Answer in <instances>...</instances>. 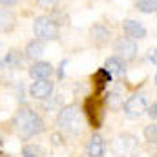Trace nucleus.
Wrapping results in <instances>:
<instances>
[{"instance_id":"23","label":"nucleus","mask_w":157,"mask_h":157,"mask_svg":"<svg viewBox=\"0 0 157 157\" xmlns=\"http://www.w3.org/2000/svg\"><path fill=\"white\" fill-rule=\"evenodd\" d=\"M146 115L152 119V121H157V101H155V102H152V104L148 106V112H146Z\"/></svg>"},{"instance_id":"2","label":"nucleus","mask_w":157,"mask_h":157,"mask_svg":"<svg viewBox=\"0 0 157 157\" xmlns=\"http://www.w3.org/2000/svg\"><path fill=\"white\" fill-rule=\"evenodd\" d=\"M57 128L60 133L70 137H78L84 130V115L77 104H66L59 110L57 115Z\"/></svg>"},{"instance_id":"11","label":"nucleus","mask_w":157,"mask_h":157,"mask_svg":"<svg viewBox=\"0 0 157 157\" xmlns=\"http://www.w3.org/2000/svg\"><path fill=\"white\" fill-rule=\"evenodd\" d=\"M86 155L88 157H104L106 155V141L101 133H93L86 144Z\"/></svg>"},{"instance_id":"16","label":"nucleus","mask_w":157,"mask_h":157,"mask_svg":"<svg viewBox=\"0 0 157 157\" xmlns=\"http://www.w3.org/2000/svg\"><path fill=\"white\" fill-rule=\"evenodd\" d=\"M90 35H91V39H93V42L97 46H104V44H108L110 39H112V31L104 24H93L90 28Z\"/></svg>"},{"instance_id":"4","label":"nucleus","mask_w":157,"mask_h":157,"mask_svg":"<svg viewBox=\"0 0 157 157\" xmlns=\"http://www.w3.org/2000/svg\"><path fill=\"white\" fill-rule=\"evenodd\" d=\"M106 104H104V99H99V95H90L84 99V104H82V113L88 121V124L93 128V130H99L102 124H104V117H106V112H104Z\"/></svg>"},{"instance_id":"17","label":"nucleus","mask_w":157,"mask_h":157,"mask_svg":"<svg viewBox=\"0 0 157 157\" xmlns=\"http://www.w3.org/2000/svg\"><path fill=\"white\" fill-rule=\"evenodd\" d=\"M104 104H106L110 110H113V112L121 110V108L124 106V95H122V90H121V88H112V90L104 95Z\"/></svg>"},{"instance_id":"31","label":"nucleus","mask_w":157,"mask_h":157,"mask_svg":"<svg viewBox=\"0 0 157 157\" xmlns=\"http://www.w3.org/2000/svg\"><path fill=\"white\" fill-rule=\"evenodd\" d=\"M4 157H15V155H4Z\"/></svg>"},{"instance_id":"1","label":"nucleus","mask_w":157,"mask_h":157,"mask_svg":"<svg viewBox=\"0 0 157 157\" xmlns=\"http://www.w3.org/2000/svg\"><path fill=\"white\" fill-rule=\"evenodd\" d=\"M13 128L15 133L20 137V141H29L44 132V121L35 110L29 106H20L17 113L13 115Z\"/></svg>"},{"instance_id":"8","label":"nucleus","mask_w":157,"mask_h":157,"mask_svg":"<svg viewBox=\"0 0 157 157\" xmlns=\"http://www.w3.org/2000/svg\"><path fill=\"white\" fill-rule=\"evenodd\" d=\"M28 91H29V97H33L37 101L51 99L53 91H55V82L51 78H39V80H35V82L29 84Z\"/></svg>"},{"instance_id":"10","label":"nucleus","mask_w":157,"mask_h":157,"mask_svg":"<svg viewBox=\"0 0 157 157\" xmlns=\"http://www.w3.org/2000/svg\"><path fill=\"white\" fill-rule=\"evenodd\" d=\"M122 31H124V35L126 37H130V39H144L146 35H148V31H146V28L143 26V22H139V20H133V18H126L124 22H122Z\"/></svg>"},{"instance_id":"5","label":"nucleus","mask_w":157,"mask_h":157,"mask_svg":"<svg viewBox=\"0 0 157 157\" xmlns=\"http://www.w3.org/2000/svg\"><path fill=\"white\" fill-rule=\"evenodd\" d=\"M33 33L40 40H59L60 39V22L51 15H40L33 20Z\"/></svg>"},{"instance_id":"12","label":"nucleus","mask_w":157,"mask_h":157,"mask_svg":"<svg viewBox=\"0 0 157 157\" xmlns=\"http://www.w3.org/2000/svg\"><path fill=\"white\" fill-rule=\"evenodd\" d=\"M112 80H113V77H112V73H110L106 68H99V70L91 75V84H93L95 93H97V95L104 93L106 88H108V84H110Z\"/></svg>"},{"instance_id":"18","label":"nucleus","mask_w":157,"mask_h":157,"mask_svg":"<svg viewBox=\"0 0 157 157\" xmlns=\"http://www.w3.org/2000/svg\"><path fill=\"white\" fill-rule=\"evenodd\" d=\"M15 26H17V17L7 7H0V33H11Z\"/></svg>"},{"instance_id":"9","label":"nucleus","mask_w":157,"mask_h":157,"mask_svg":"<svg viewBox=\"0 0 157 157\" xmlns=\"http://www.w3.org/2000/svg\"><path fill=\"white\" fill-rule=\"evenodd\" d=\"M53 71H55L53 64H51V62H46V60H35V62L29 66V70H28L29 77L33 78V80H39V78H51Z\"/></svg>"},{"instance_id":"24","label":"nucleus","mask_w":157,"mask_h":157,"mask_svg":"<svg viewBox=\"0 0 157 157\" xmlns=\"http://www.w3.org/2000/svg\"><path fill=\"white\" fill-rule=\"evenodd\" d=\"M148 60H150L152 64H155V66H157V48L148 49Z\"/></svg>"},{"instance_id":"21","label":"nucleus","mask_w":157,"mask_h":157,"mask_svg":"<svg viewBox=\"0 0 157 157\" xmlns=\"http://www.w3.org/2000/svg\"><path fill=\"white\" fill-rule=\"evenodd\" d=\"M143 135H144V139L148 143H157V121H154V122H150V124L144 126Z\"/></svg>"},{"instance_id":"30","label":"nucleus","mask_w":157,"mask_h":157,"mask_svg":"<svg viewBox=\"0 0 157 157\" xmlns=\"http://www.w3.org/2000/svg\"><path fill=\"white\" fill-rule=\"evenodd\" d=\"M154 82H155V86H157V71H155V77H154Z\"/></svg>"},{"instance_id":"25","label":"nucleus","mask_w":157,"mask_h":157,"mask_svg":"<svg viewBox=\"0 0 157 157\" xmlns=\"http://www.w3.org/2000/svg\"><path fill=\"white\" fill-rule=\"evenodd\" d=\"M62 135H64V133H53V135H51L53 146H60V144H62Z\"/></svg>"},{"instance_id":"26","label":"nucleus","mask_w":157,"mask_h":157,"mask_svg":"<svg viewBox=\"0 0 157 157\" xmlns=\"http://www.w3.org/2000/svg\"><path fill=\"white\" fill-rule=\"evenodd\" d=\"M17 99H18V102H20V104L24 102V86H22V82L18 84V90H17Z\"/></svg>"},{"instance_id":"29","label":"nucleus","mask_w":157,"mask_h":157,"mask_svg":"<svg viewBox=\"0 0 157 157\" xmlns=\"http://www.w3.org/2000/svg\"><path fill=\"white\" fill-rule=\"evenodd\" d=\"M4 68V55H2V44H0V70Z\"/></svg>"},{"instance_id":"19","label":"nucleus","mask_w":157,"mask_h":157,"mask_svg":"<svg viewBox=\"0 0 157 157\" xmlns=\"http://www.w3.org/2000/svg\"><path fill=\"white\" fill-rule=\"evenodd\" d=\"M133 6L137 11H141L144 15H150V13L157 11V0H135Z\"/></svg>"},{"instance_id":"27","label":"nucleus","mask_w":157,"mask_h":157,"mask_svg":"<svg viewBox=\"0 0 157 157\" xmlns=\"http://www.w3.org/2000/svg\"><path fill=\"white\" fill-rule=\"evenodd\" d=\"M20 0H0V6L2 7H13V6H17Z\"/></svg>"},{"instance_id":"3","label":"nucleus","mask_w":157,"mask_h":157,"mask_svg":"<svg viewBox=\"0 0 157 157\" xmlns=\"http://www.w3.org/2000/svg\"><path fill=\"white\" fill-rule=\"evenodd\" d=\"M110 150L113 157H139V139L132 132H121L112 139Z\"/></svg>"},{"instance_id":"15","label":"nucleus","mask_w":157,"mask_h":157,"mask_svg":"<svg viewBox=\"0 0 157 157\" xmlns=\"http://www.w3.org/2000/svg\"><path fill=\"white\" fill-rule=\"evenodd\" d=\"M44 51H46V42L40 40V39H33L26 44L24 55H26V59H29V60H39L40 57L44 55Z\"/></svg>"},{"instance_id":"28","label":"nucleus","mask_w":157,"mask_h":157,"mask_svg":"<svg viewBox=\"0 0 157 157\" xmlns=\"http://www.w3.org/2000/svg\"><path fill=\"white\" fill-rule=\"evenodd\" d=\"M66 64H68V60H62L60 62V66H59V78H64V68H66Z\"/></svg>"},{"instance_id":"22","label":"nucleus","mask_w":157,"mask_h":157,"mask_svg":"<svg viewBox=\"0 0 157 157\" xmlns=\"http://www.w3.org/2000/svg\"><path fill=\"white\" fill-rule=\"evenodd\" d=\"M37 6L40 9H55L59 6V0H37Z\"/></svg>"},{"instance_id":"13","label":"nucleus","mask_w":157,"mask_h":157,"mask_svg":"<svg viewBox=\"0 0 157 157\" xmlns=\"http://www.w3.org/2000/svg\"><path fill=\"white\" fill-rule=\"evenodd\" d=\"M104 68L112 73L113 78H122L126 75V60H122L117 55H112L104 60Z\"/></svg>"},{"instance_id":"7","label":"nucleus","mask_w":157,"mask_h":157,"mask_svg":"<svg viewBox=\"0 0 157 157\" xmlns=\"http://www.w3.org/2000/svg\"><path fill=\"white\" fill-rule=\"evenodd\" d=\"M113 53L121 57L122 60L130 62L137 57L139 53V48H137V42L130 37H119L115 42H113Z\"/></svg>"},{"instance_id":"6","label":"nucleus","mask_w":157,"mask_h":157,"mask_svg":"<svg viewBox=\"0 0 157 157\" xmlns=\"http://www.w3.org/2000/svg\"><path fill=\"white\" fill-rule=\"evenodd\" d=\"M122 112L124 115L132 121H137L143 115H146L148 112V102H146V97L143 93H135V95H130L126 101H124V106H122Z\"/></svg>"},{"instance_id":"20","label":"nucleus","mask_w":157,"mask_h":157,"mask_svg":"<svg viewBox=\"0 0 157 157\" xmlns=\"http://www.w3.org/2000/svg\"><path fill=\"white\" fill-rule=\"evenodd\" d=\"M44 148L40 144H24L22 157H44Z\"/></svg>"},{"instance_id":"14","label":"nucleus","mask_w":157,"mask_h":157,"mask_svg":"<svg viewBox=\"0 0 157 157\" xmlns=\"http://www.w3.org/2000/svg\"><path fill=\"white\" fill-rule=\"evenodd\" d=\"M24 59H26L24 51L13 48V49H9L4 55V68H7V70H20L24 66Z\"/></svg>"}]
</instances>
